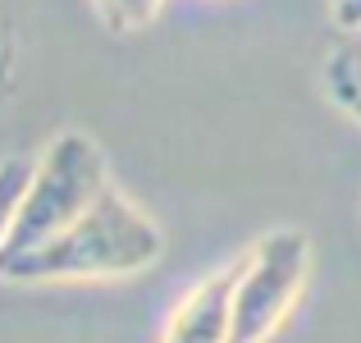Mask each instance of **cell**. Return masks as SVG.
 I'll return each instance as SVG.
<instances>
[{"mask_svg": "<svg viewBox=\"0 0 361 343\" xmlns=\"http://www.w3.org/2000/svg\"><path fill=\"white\" fill-rule=\"evenodd\" d=\"M165 256V234L115 183L64 234L23 252L0 270L5 284H69V279H133Z\"/></svg>", "mask_w": 361, "mask_h": 343, "instance_id": "1", "label": "cell"}, {"mask_svg": "<svg viewBox=\"0 0 361 343\" xmlns=\"http://www.w3.org/2000/svg\"><path fill=\"white\" fill-rule=\"evenodd\" d=\"M106 188H110V165L97 142L82 128L55 133L32 165L14 229H9L5 247H0V270L9 261H18L23 252H37L42 243H51L55 234H64Z\"/></svg>", "mask_w": 361, "mask_h": 343, "instance_id": "2", "label": "cell"}, {"mask_svg": "<svg viewBox=\"0 0 361 343\" xmlns=\"http://www.w3.org/2000/svg\"><path fill=\"white\" fill-rule=\"evenodd\" d=\"M311 275L307 229H270L233 261V343H270Z\"/></svg>", "mask_w": 361, "mask_h": 343, "instance_id": "3", "label": "cell"}, {"mask_svg": "<svg viewBox=\"0 0 361 343\" xmlns=\"http://www.w3.org/2000/svg\"><path fill=\"white\" fill-rule=\"evenodd\" d=\"M160 343H233V261L178 298Z\"/></svg>", "mask_w": 361, "mask_h": 343, "instance_id": "4", "label": "cell"}, {"mask_svg": "<svg viewBox=\"0 0 361 343\" xmlns=\"http://www.w3.org/2000/svg\"><path fill=\"white\" fill-rule=\"evenodd\" d=\"M325 92L343 114L361 124V32H343L325 60Z\"/></svg>", "mask_w": 361, "mask_h": 343, "instance_id": "5", "label": "cell"}, {"mask_svg": "<svg viewBox=\"0 0 361 343\" xmlns=\"http://www.w3.org/2000/svg\"><path fill=\"white\" fill-rule=\"evenodd\" d=\"M32 156H5L0 160V247H5L9 229H14V215H18V202L27 193V179H32Z\"/></svg>", "mask_w": 361, "mask_h": 343, "instance_id": "6", "label": "cell"}, {"mask_svg": "<svg viewBox=\"0 0 361 343\" xmlns=\"http://www.w3.org/2000/svg\"><path fill=\"white\" fill-rule=\"evenodd\" d=\"M92 5H97V14H101L106 28H115V32H137V28L156 23L165 0H92Z\"/></svg>", "mask_w": 361, "mask_h": 343, "instance_id": "7", "label": "cell"}, {"mask_svg": "<svg viewBox=\"0 0 361 343\" xmlns=\"http://www.w3.org/2000/svg\"><path fill=\"white\" fill-rule=\"evenodd\" d=\"M329 18L338 32H361V0H329Z\"/></svg>", "mask_w": 361, "mask_h": 343, "instance_id": "8", "label": "cell"}]
</instances>
